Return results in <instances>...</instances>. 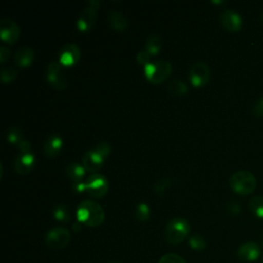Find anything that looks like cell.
<instances>
[{
	"mask_svg": "<svg viewBox=\"0 0 263 263\" xmlns=\"http://www.w3.org/2000/svg\"><path fill=\"white\" fill-rule=\"evenodd\" d=\"M10 57V51L6 46H0V62H6Z\"/></svg>",
	"mask_w": 263,
	"mask_h": 263,
	"instance_id": "e575fe53",
	"label": "cell"
},
{
	"mask_svg": "<svg viewBox=\"0 0 263 263\" xmlns=\"http://www.w3.org/2000/svg\"><path fill=\"white\" fill-rule=\"evenodd\" d=\"M188 77L193 86L200 87L206 84L210 79V68L208 64L201 61L192 64L189 68Z\"/></svg>",
	"mask_w": 263,
	"mask_h": 263,
	"instance_id": "52a82bcc",
	"label": "cell"
},
{
	"mask_svg": "<svg viewBox=\"0 0 263 263\" xmlns=\"http://www.w3.org/2000/svg\"><path fill=\"white\" fill-rule=\"evenodd\" d=\"M261 263H263V259H262V262Z\"/></svg>",
	"mask_w": 263,
	"mask_h": 263,
	"instance_id": "60d3db41",
	"label": "cell"
},
{
	"mask_svg": "<svg viewBox=\"0 0 263 263\" xmlns=\"http://www.w3.org/2000/svg\"><path fill=\"white\" fill-rule=\"evenodd\" d=\"M227 210H228L229 213H231V214H233V215H236V214H238L239 211H240L239 203H238L237 201H235V200H231V201H229L228 204H227Z\"/></svg>",
	"mask_w": 263,
	"mask_h": 263,
	"instance_id": "d6a6232c",
	"label": "cell"
},
{
	"mask_svg": "<svg viewBox=\"0 0 263 263\" xmlns=\"http://www.w3.org/2000/svg\"><path fill=\"white\" fill-rule=\"evenodd\" d=\"M80 57V48L74 43H67L60 49L59 63L65 67H72L78 63Z\"/></svg>",
	"mask_w": 263,
	"mask_h": 263,
	"instance_id": "30bf717a",
	"label": "cell"
},
{
	"mask_svg": "<svg viewBox=\"0 0 263 263\" xmlns=\"http://www.w3.org/2000/svg\"><path fill=\"white\" fill-rule=\"evenodd\" d=\"M112 263H120V262H112Z\"/></svg>",
	"mask_w": 263,
	"mask_h": 263,
	"instance_id": "ab89813d",
	"label": "cell"
},
{
	"mask_svg": "<svg viewBox=\"0 0 263 263\" xmlns=\"http://www.w3.org/2000/svg\"><path fill=\"white\" fill-rule=\"evenodd\" d=\"M47 81L58 90H64L67 87V80L62 71V65L59 62H50L46 69Z\"/></svg>",
	"mask_w": 263,
	"mask_h": 263,
	"instance_id": "ba28073f",
	"label": "cell"
},
{
	"mask_svg": "<svg viewBox=\"0 0 263 263\" xmlns=\"http://www.w3.org/2000/svg\"><path fill=\"white\" fill-rule=\"evenodd\" d=\"M260 21L263 23V11H262L261 14H260Z\"/></svg>",
	"mask_w": 263,
	"mask_h": 263,
	"instance_id": "74e56055",
	"label": "cell"
},
{
	"mask_svg": "<svg viewBox=\"0 0 263 263\" xmlns=\"http://www.w3.org/2000/svg\"><path fill=\"white\" fill-rule=\"evenodd\" d=\"M107 21L111 28L121 32L128 27V21L123 13L116 9H110L107 14Z\"/></svg>",
	"mask_w": 263,
	"mask_h": 263,
	"instance_id": "2e32d148",
	"label": "cell"
},
{
	"mask_svg": "<svg viewBox=\"0 0 263 263\" xmlns=\"http://www.w3.org/2000/svg\"><path fill=\"white\" fill-rule=\"evenodd\" d=\"M260 254H261L260 247L254 241L245 242L237 250L238 258L246 262L256 261L260 257Z\"/></svg>",
	"mask_w": 263,
	"mask_h": 263,
	"instance_id": "4fadbf2b",
	"label": "cell"
},
{
	"mask_svg": "<svg viewBox=\"0 0 263 263\" xmlns=\"http://www.w3.org/2000/svg\"><path fill=\"white\" fill-rule=\"evenodd\" d=\"M20 34V27L14 21L9 17H3L0 21V37L4 42L14 44L18 39Z\"/></svg>",
	"mask_w": 263,
	"mask_h": 263,
	"instance_id": "9c48e42d",
	"label": "cell"
},
{
	"mask_svg": "<svg viewBox=\"0 0 263 263\" xmlns=\"http://www.w3.org/2000/svg\"><path fill=\"white\" fill-rule=\"evenodd\" d=\"M45 243L52 250L65 248L71 239L70 231L65 227H53L45 234Z\"/></svg>",
	"mask_w": 263,
	"mask_h": 263,
	"instance_id": "5b68a950",
	"label": "cell"
},
{
	"mask_svg": "<svg viewBox=\"0 0 263 263\" xmlns=\"http://www.w3.org/2000/svg\"><path fill=\"white\" fill-rule=\"evenodd\" d=\"M172 185V180L171 179H167V178H162V179H159L157 180L155 183H154V186H153V189H154V192L162 197L165 193V191L170 188V186Z\"/></svg>",
	"mask_w": 263,
	"mask_h": 263,
	"instance_id": "484cf974",
	"label": "cell"
},
{
	"mask_svg": "<svg viewBox=\"0 0 263 263\" xmlns=\"http://www.w3.org/2000/svg\"><path fill=\"white\" fill-rule=\"evenodd\" d=\"M77 220L86 226H100L105 219L104 209L93 200H83L77 208Z\"/></svg>",
	"mask_w": 263,
	"mask_h": 263,
	"instance_id": "6da1fadb",
	"label": "cell"
},
{
	"mask_svg": "<svg viewBox=\"0 0 263 263\" xmlns=\"http://www.w3.org/2000/svg\"><path fill=\"white\" fill-rule=\"evenodd\" d=\"M167 90L174 96H183L188 92V85L181 79H173L167 84Z\"/></svg>",
	"mask_w": 263,
	"mask_h": 263,
	"instance_id": "44dd1931",
	"label": "cell"
},
{
	"mask_svg": "<svg viewBox=\"0 0 263 263\" xmlns=\"http://www.w3.org/2000/svg\"><path fill=\"white\" fill-rule=\"evenodd\" d=\"M189 245L193 250H197V251H202L206 247L204 238L199 234L192 235L189 238Z\"/></svg>",
	"mask_w": 263,
	"mask_h": 263,
	"instance_id": "83f0119b",
	"label": "cell"
},
{
	"mask_svg": "<svg viewBox=\"0 0 263 263\" xmlns=\"http://www.w3.org/2000/svg\"><path fill=\"white\" fill-rule=\"evenodd\" d=\"M85 188L92 197L100 198L108 192L109 182L104 175L93 173L85 181Z\"/></svg>",
	"mask_w": 263,
	"mask_h": 263,
	"instance_id": "8992f818",
	"label": "cell"
},
{
	"mask_svg": "<svg viewBox=\"0 0 263 263\" xmlns=\"http://www.w3.org/2000/svg\"><path fill=\"white\" fill-rule=\"evenodd\" d=\"M253 112L256 116H259V117L263 116V98H260L259 100H257V102L253 107Z\"/></svg>",
	"mask_w": 263,
	"mask_h": 263,
	"instance_id": "1f68e13d",
	"label": "cell"
},
{
	"mask_svg": "<svg viewBox=\"0 0 263 263\" xmlns=\"http://www.w3.org/2000/svg\"><path fill=\"white\" fill-rule=\"evenodd\" d=\"M97 8L88 4L80 13L77 20V28L81 32H87L92 28L97 20Z\"/></svg>",
	"mask_w": 263,
	"mask_h": 263,
	"instance_id": "7c38bea8",
	"label": "cell"
},
{
	"mask_svg": "<svg viewBox=\"0 0 263 263\" xmlns=\"http://www.w3.org/2000/svg\"><path fill=\"white\" fill-rule=\"evenodd\" d=\"M0 76H1V81L3 83H10L17 76V70H16V68H14L12 66L3 67L1 69Z\"/></svg>",
	"mask_w": 263,
	"mask_h": 263,
	"instance_id": "d4e9b609",
	"label": "cell"
},
{
	"mask_svg": "<svg viewBox=\"0 0 263 263\" xmlns=\"http://www.w3.org/2000/svg\"><path fill=\"white\" fill-rule=\"evenodd\" d=\"M73 190L77 193H80V192H83V191H86V188H85V182H82V181H79V182H75L73 183V186H72Z\"/></svg>",
	"mask_w": 263,
	"mask_h": 263,
	"instance_id": "d590c367",
	"label": "cell"
},
{
	"mask_svg": "<svg viewBox=\"0 0 263 263\" xmlns=\"http://www.w3.org/2000/svg\"><path fill=\"white\" fill-rule=\"evenodd\" d=\"M151 57H152V55H151L147 50L143 49V50H141V51H139V52L137 53L136 60H137L138 64L143 65V66L145 67V66H147L149 63H151V62H150V61H151Z\"/></svg>",
	"mask_w": 263,
	"mask_h": 263,
	"instance_id": "4dcf8cb0",
	"label": "cell"
},
{
	"mask_svg": "<svg viewBox=\"0 0 263 263\" xmlns=\"http://www.w3.org/2000/svg\"><path fill=\"white\" fill-rule=\"evenodd\" d=\"M93 150L102 157L106 160V158L109 156L110 152H111V146L109 143L107 142H100L99 144H97L93 148Z\"/></svg>",
	"mask_w": 263,
	"mask_h": 263,
	"instance_id": "f1b7e54d",
	"label": "cell"
},
{
	"mask_svg": "<svg viewBox=\"0 0 263 263\" xmlns=\"http://www.w3.org/2000/svg\"><path fill=\"white\" fill-rule=\"evenodd\" d=\"M18 149L21 153H30L31 152V143L28 140H23L18 143Z\"/></svg>",
	"mask_w": 263,
	"mask_h": 263,
	"instance_id": "836d02e7",
	"label": "cell"
},
{
	"mask_svg": "<svg viewBox=\"0 0 263 263\" xmlns=\"http://www.w3.org/2000/svg\"><path fill=\"white\" fill-rule=\"evenodd\" d=\"M249 208L258 218H263V196H254L249 200Z\"/></svg>",
	"mask_w": 263,
	"mask_h": 263,
	"instance_id": "603a6c76",
	"label": "cell"
},
{
	"mask_svg": "<svg viewBox=\"0 0 263 263\" xmlns=\"http://www.w3.org/2000/svg\"><path fill=\"white\" fill-rule=\"evenodd\" d=\"M34 162H35V157L32 152L21 153L15 157L13 166H14V170L16 173L27 174L33 168Z\"/></svg>",
	"mask_w": 263,
	"mask_h": 263,
	"instance_id": "9a60e30c",
	"label": "cell"
},
{
	"mask_svg": "<svg viewBox=\"0 0 263 263\" xmlns=\"http://www.w3.org/2000/svg\"><path fill=\"white\" fill-rule=\"evenodd\" d=\"M63 140L57 134H51L45 141L43 150L47 157H55L62 150Z\"/></svg>",
	"mask_w": 263,
	"mask_h": 263,
	"instance_id": "e0dca14e",
	"label": "cell"
},
{
	"mask_svg": "<svg viewBox=\"0 0 263 263\" xmlns=\"http://www.w3.org/2000/svg\"><path fill=\"white\" fill-rule=\"evenodd\" d=\"M80 225H81V223H80L79 221H77V223H75V224L73 225V230H75V231H79V229H80Z\"/></svg>",
	"mask_w": 263,
	"mask_h": 263,
	"instance_id": "8d00e7d4",
	"label": "cell"
},
{
	"mask_svg": "<svg viewBox=\"0 0 263 263\" xmlns=\"http://www.w3.org/2000/svg\"><path fill=\"white\" fill-rule=\"evenodd\" d=\"M158 263H186V261L183 259V257H181L177 254L170 253V254L163 255L159 259Z\"/></svg>",
	"mask_w": 263,
	"mask_h": 263,
	"instance_id": "f546056e",
	"label": "cell"
},
{
	"mask_svg": "<svg viewBox=\"0 0 263 263\" xmlns=\"http://www.w3.org/2000/svg\"><path fill=\"white\" fill-rule=\"evenodd\" d=\"M150 216V209L147 203L139 202L135 208V217L138 221L145 222L149 219Z\"/></svg>",
	"mask_w": 263,
	"mask_h": 263,
	"instance_id": "cb8c5ba5",
	"label": "cell"
},
{
	"mask_svg": "<svg viewBox=\"0 0 263 263\" xmlns=\"http://www.w3.org/2000/svg\"><path fill=\"white\" fill-rule=\"evenodd\" d=\"M162 46V40L159 35L152 34L150 35L145 43V50H147L151 55L157 54Z\"/></svg>",
	"mask_w": 263,
	"mask_h": 263,
	"instance_id": "ffe728a7",
	"label": "cell"
},
{
	"mask_svg": "<svg viewBox=\"0 0 263 263\" xmlns=\"http://www.w3.org/2000/svg\"><path fill=\"white\" fill-rule=\"evenodd\" d=\"M65 172L68 178L72 180L73 183H75L82 180L85 174V168L83 167L82 164H79L78 162H71L66 166Z\"/></svg>",
	"mask_w": 263,
	"mask_h": 263,
	"instance_id": "d6986e66",
	"label": "cell"
},
{
	"mask_svg": "<svg viewBox=\"0 0 263 263\" xmlns=\"http://www.w3.org/2000/svg\"><path fill=\"white\" fill-rule=\"evenodd\" d=\"M172 70V64L165 60H156L144 67L146 78L154 84H158L166 80L171 75Z\"/></svg>",
	"mask_w": 263,
	"mask_h": 263,
	"instance_id": "277c9868",
	"label": "cell"
},
{
	"mask_svg": "<svg viewBox=\"0 0 263 263\" xmlns=\"http://www.w3.org/2000/svg\"><path fill=\"white\" fill-rule=\"evenodd\" d=\"M261 245H262V247H263V237H262V239H261Z\"/></svg>",
	"mask_w": 263,
	"mask_h": 263,
	"instance_id": "f35d334b",
	"label": "cell"
},
{
	"mask_svg": "<svg viewBox=\"0 0 263 263\" xmlns=\"http://www.w3.org/2000/svg\"><path fill=\"white\" fill-rule=\"evenodd\" d=\"M34 60V50L31 47L23 46L14 54V62L20 68L29 67Z\"/></svg>",
	"mask_w": 263,
	"mask_h": 263,
	"instance_id": "ac0fdd59",
	"label": "cell"
},
{
	"mask_svg": "<svg viewBox=\"0 0 263 263\" xmlns=\"http://www.w3.org/2000/svg\"><path fill=\"white\" fill-rule=\"evenodd\" d=\"M81 160L85 171L91 172L92 174L99 171L105 161V159L102 158L93 149L86 151L83 154Z\"/></svg>",
	"mask_w": 263,
	"mask_h": 263,
	"instance_id": "5bb4252c",
	"label": "cell"
},
{
	"mask_svg": "<svg viewBox=\"0 0 263 263\" xmlns=\"http://www.w3.org/2000/svg\"><path fill=\"white\" fill-rule=\"evenodd\" d=\"M256 178L249 171H237L229 178L230 188L238 194H250L256 188Z\"/></svg>",
	"mask_w": 263,
	"mask_h": 263,
	"instance_id": "3957f363",
	"label": "cell"
},
{
	"mask_svg": "<svg viewBox=\"0 0 263 263\" xmlns=\"http://www.w3.org/2000/svg\"><path fill=\"white\" fill-rule=\"evenodd\" d=\"M53 217L55 220L62 222V223H66L69 222L70 220V212L67 208L66 204L64 203H59L54 206L53 209Z\"/></svg>",
	"mask_w": 263,
	"mask_h": 263,
	"instance_id": "7402d4cb",
	"label": "cell"
},
{
	"mask_svg": "<svg viewBox=\"0 0 263 263\" xmlns=\"http://www.w3.org/2000/svg\"><path fill=\"white\" fill-rule=\"evenodd\" d=\"M7 141L11 144H17L24 140V133L20 127L13 126L7 132Z\"/></svg>",
	"mask_w": 263,
	"mask_h": 263,
	"instance_id": "4316f807",
	"label": "cell"
},
{
	"mask_svg": "<svg viewBox=\"0 0 263 263\" xmlns=\"http://www.w3.org/2000/svg\"><path fill=\"white\" fill-rule=\"evenodd\" d=\"M189 230L190 226L186 219L174 218L166 224L164 230L165 240L171 245H178L187 237Z\"/></svg>",
	"mask_w": 263,
	"mask_h": 263,
	"instance_id": "7a4b0ae2",
	"label": "cell"
},
{
	"mask_svg": "<svg viewBox=\"0 0 263 263\" xmlns=\"http://www.w3.org/2000/svg\"><path fill=\"white\" fill-rule=\"evenodd\" d=\"M220 22L229 32H238L242 27L241 16L232 9H225L220 14Z\"/></svg>",
	"mask_w": 263,
	"mask_h": 263,
	"instance_id": "8fae6325",
	"label": "cell"
}]
</instances>
